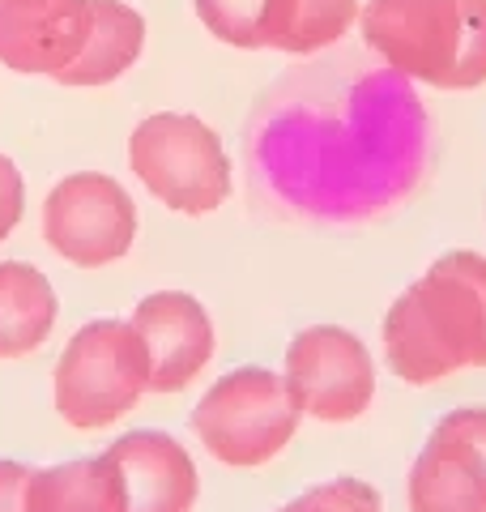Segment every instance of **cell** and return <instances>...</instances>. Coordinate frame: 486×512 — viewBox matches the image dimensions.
Segmentation results:
<instances>
[{
  "instance_id": "obj_1",
  "label": "cell",
  "mask_w": 486,
  "mask_h": 512,
  "mask_svg": "<svg viewBox=\"0 0 486 512\" xmlns=\"http://www.w3.org/2000/svg\"><path fill=\"white\" fill-rule=\"evenodd\" d=\"M431 111L371 52H320L282 73L243 128L252 205L299 222H367L431 171Z\"/></svg>"
},
{
  "instance_id": "obj_2",
  "label": "cell",
  "mask_w": 486,
  "mask_h": 512,
  "mask_svg": "<svg viewBox=\"0 0 486 512\" xmlns=\"http://www.w3.org/2000/svg\"><path fill=\"white\" fill-rule=\"evenodd\" d=\"M384 363L405 384L486 367V256L444 252L384 312Z\"/></svg>"
},
{
  "instance_id": "obj_3",
  "label": "cell",
  "mask_w": 486,
  "mask_h": 512,
  "mask_svg": "<svg viewBox=\"0 0 486 512\" xmlns=\"http://www.w3.org/2000/svg\"><path fill=\"white\" fill-rule=\"evenodd\" d=\"M359 30L367 52L414 86H486V0H367Z\"/></svg>"
},
{
  "instance_id": "obj_4",
  "label": "cell",
  "mask_w": 486,
  "mask_h": 512,
  "mask_svg": "<svg viewBox=\"0 0 486 512\" xmlns=\"http://www.w3.org/2000/svg\"><path fill=\"white\" fill-rule=\"evenodd\" d=\"M128 167L154 201L175 214L201 218L222 210L235 188L222 137L192 111H154L128 137Z\"/></svg>"
},
{
  "instance_id": "obj_5",
  "label": "cell",
  "mask_w": 486,
  "mask_h": 512,
  "mask_svg": "<svg viewBox=\"0 0 486 512\" xmlns=\"http://www.w3.org/2000/svg\"><path fill=\"white\" fill-rule=\"evenodd\" d=\"M150 393L141 333L133 320H90L81 325L52 376L56 414L77 431H103L120 423Z\"/></svg>"
},
{
  "instance_id": "obj_6",
  "label": "cell",
  "mask_w": 486,
  "mask_h": 512,
  "mask_svg": "<svg viewBox=\"0 0 486 512\" xmlns=\"http://www.w3.org/2000/svg\"><path fill=\"white\" fill-rule=\"evenodd\" d=\"M303 414L290 402L282 372L269 367H235L201 393L192 410V431L209 457L231 470L269 466L299 436Z\"/></svg>"
},
{
  "instance_id": "obj_7",
  "label": "cell",
  "mask_w": 486,
  "mask_h": 512,
  "mask_svg": "<svg viewBox=\"0 0 486 512\" xmlns=\"http://www.w3.org/2000/svg\"><path fill=\"white\" fill-rule=\"evenodd\" d=\"M282 380L303 419L354 423L376 402V363L359 333L342 325H307L286 346Z\"/></svg>"
},
{
  "instance_id": "obj_8",
  "label": "cell",
  "mask_w": 486,
  "mask_h": 512,
  "mask_svg": "<svg viewBox=\"0 0 486 512\" xmlns=\"http://www.w3.org/2000/svg\"><path fill=\"white\" fill-rule=\"evenodd\" d=\"M43 239L77 269H107L137 239V201L103 171H73L43 197Z\"/></svg>"
},
{
  "instance_id": "obj_9",
  "label": "cell",
  "mask_w": 486,
  "mask_h": 512,
  "mask_svg": "<svg viewBox=\"0 0 486 512\" xmlns=\"http://www.w3.org/2000/svg\"><path fill=\"white\" fill-rule=\"evenodd\" d=\"M133 329L150 363V393H180L214 359V320L188 291H154L137 303Z\"/></svg>"
},
{
  "instance_id": "obj_10",
  "label": "cell",
  "mask_w": 486,
  "mask_h": 512,
  "mask_svg": "<svg viewBox=\"0 0 486 512\" xmlns=\"http://www.w3.org/2000/svg\"><path fill=\"white\" fill-rule=\"evenodd\" d=\"M94 0H0V64L26 77H56L86 47Z\"/></svg>"
},
{
  "instance_id": "obj_11",
  "label": "cell",
  "mask_w": 486,
  "mask_h": 512,
  "mask_svg": "<svg viewBox=\"0 0 486 512\" xmlns=\"http://www.w3.org/2000/svg\"><path fill=\"white\" fill-rule=\"evenodd\" d=\"M120 470L128 512H192L201 474L188 448L167 431H128L107 448Z\"/></svg>"
},
{
  "instance_id": "obj_12",
  "label": "cell",
  "mask_w": 486,
  "mask_h": 512,
  "mask_svg": "<svg viewBox=\"0 0 486 512\" xmlns=\"http://www.w3.org/2000/svg\"><path fill=\"white\" fill-rule=\"evenodd\" d=\"M410 512H486V466L465 440L435 423L405 478Z\"/></svg>"
},
{
  "instance_id": "obj_13",
  "label": "cell",
  "mask_w": 486,
  "mask_h": 512,
  "mask_svg": "<svg viewBox=\"0 0 486 512\" xmlns=\"http://www.w3.org/2000/svg\"><path fill=\"white\" fill-rule=\"evenodd\" d=\"M141 47H145L141 13L133 5H124V0H94V26H90L86 47H81L77 60L69 69H60L52 82L69 86V90L107 86L141 60Z\"/></svg>"
},
{
  "instance_id": "obj_14",
  "label": "cell",
  "mask_w": 486,
  "mask_h": 512,
  "mask_svg": "<svg viewBox=\"0 0 486 512\" xmlns=\"http://www.w3.org/2000/svg\"><path fill=\"white\" fill-rule=\"evenodd\" d=\"M30 512H128L124 483L111 453L99 457H73L60 466H47L30 474L26 491Z\"/></svg>"
},
{
  "instance_id": "obj_15",
  "label": "cell",
  "mask_w": 486,
  "mask_h": 512,
  "mask_svg": "<svg viewBox=\"0 0 486 512\" xmlns=\"http://www.w3.org/2000/svg\"><path fill=\"white\" fill-rule=\"evenodd\" d=\"M60 299L43 269L26 261H0V359H22L52 338Z\"/></svg>"
},
{
  "instance_id": "obj_16",
  "label": "cell",
  "mask_w": 486,
  "mask_h": 512,
  "mask_svg": "<svg viewBox=\"0 0 486 512\" xmlns=\"http://www.w3.org/2000/svg\"><path fill=\"white\" fill-rule=\"evenodd\" d=\"M197 18L209 35L239 52H278L290 0H197Z\"/></svg>"
},
{
  "instance_id": "obj_17",
  "label": "cell",
  "mask_w": 486,
  "mask_h": 512,
  "mask_svg": "<svg viewBox=\"0 0 486 512\" xmlns=\"http://www.w3.org/2000/svg\"><path fill=\"white\" fill-rule=\"evenodd\" d=\"M359 0H290V18L278 52L286 56H320L337 47L359 26Z\"/></svg>"
},
{
  "instance_id": "obj_18",
  "label": "cell",
  "mask_w": 486,
  "mask_h": 512,
  "mask_svg": "<svg viewBox=\"0 0 486 512\" xmlns=\"http://www.w3.org/2000/svg\"><path fill=\"white\" fill-rule=\"evenodd\" d=\"M278 512H384L380 491L363 483V478H329V483L307 487L303 495H295L290 504H282Z\"/></svg>"
},
{
  "instance_id": "obj_19",
  "label": "cell",
  "mask_w": 486,
  "mask_h": 512,
  "mask_svg": "<svg viewBox=\"0 0 486 512\" xmlns=\"http://www.w3.org/2000/svg\"><path fill=\"white\" fill-rule=\"evenodd\" d=\"M22 214H26V180L18 163L9 154H0V244L18 231Z\"/></svg>"
},
{
  "instance_id": "obj_20",
  "label": "cell",
  "mask_w": 486,
  "mask_h": 512,
  "mask_svg": "<svg viewBox=\"0 0 486 512\" xmlns=\"http://www.w3.org/2000/svg\"><path fill=\"white\" fill-rule=\"evenodd\" d=\"M444 431H452L457 440H465L469 448L478 453V461L486 466V406H461V410H448L440 419Z\"/></svg>"
},
{
  "instance_id": "obj_21",
  "label": "cell",
  "mask_w": 486,
  "mask_h": 512,
  "mask_svg": "<svg viewBox=\"0 0 486 512\" xmlns=\"http://www.w3.org/2000/svg\"><path fill=\"white\" fill-rule=\"evenodd\" d=\"M30 474H35V466L13 461V457H0V512H30L26 508Z\"/></svg>"
}]
</instances>
